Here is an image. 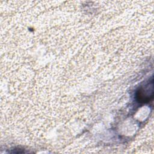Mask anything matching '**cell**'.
Returning a JSON list of instances; mask_svg holds the SVG:
<instances>
[{
  "label": "cell",
  "mask_w": 154,
  "mask_h": 154,
  "mask_svg": "<svg viewBox=\"0 0 154 154\" xmlns=\"http://www.w3.org/2000/svg\"><path fill=\"white\" fill-rule=\"evenodd\" d=\"M153 82L152 81L141 87L137 92V98L138 102L146 103L153 99Z\"/></svg>",
  "instance_id": "obj_1"
}]
</instances>
